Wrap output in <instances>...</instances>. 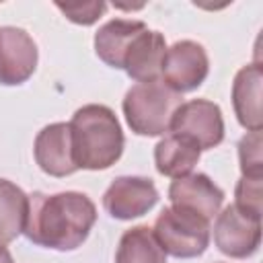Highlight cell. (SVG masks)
<instances>
[{
  "mask_svg": "<svg viewBox=\"0 0 263 263\" xmlns=\"http://www.w3.org/2000/svg\"><path fill=\"white\" fill-rule=\"evenodd\" d=\"M97 222V208L86 193L60 191L29 195V214L23 234L37 247L74 251L82 247Z\"/></svg>",
  "mask_w": 263,
  "mask_h": 263,
  "instance_id": "obj_1",
  "label": "cell"
},
{
  "mask_svg": "<svg viewBox=\"0 0 263 263\" xmlns=\"http://www.w3.org/2000/svg\"><path fill=\"white\" fill-rule=\"evenodd\" d=\"M74 160L78 168L105 171L123 154V129L107 105H84L70 119Z\"/></svg>",
  "mask_w": 263,
  "mask_h": 263,
  "instance_id": "obj_2",
  "label": "cell"
},
{
  "mask_svg": "<svg viewBox=\"0 0 263 263\" xmlns=\"http://www.w3.org/2000/svg\"><path fill=\"white\" fill-rule=\"evenodd\" d=\"M183 97L162 80L136 82L123 97V115L129 129L138 136H164Z\"/></svg>",
  "mask_w": 263,
  "mask_h": 263,
  "instance_id": "obj_3",
  "label": "cell"
},
{
  "mask_svg": "<svg viewBox=\"0 0 263 263\" xmlns=\"http://www.w3.org/2000/svg\"><path fill=\"white\" fill-rule=\"evenodd\" d=\"M152 230L164 253L177 259L199 257L210 245V222L197 214L173 205L158 214Z\"/></svg>",
  "mask_w": 263,
  "mask_h": 263,
  "instance_id": "obj_4",
  "label": "cell"
},
{
  "mask_svg": "<svg viewBox=\"0 0 263 263\" xmlns=\"http://www.w3.org/2000/svg\"><path fill=\"white\" fill-rule=\"evenodd\" d=\"M210 72L205 47L191 39H181L166 47L160 80L175 92H191L203 84Z\"/></svg>",
  "mask_w": 263,
  "mask_h": 263,
  "instance_id": "obj_5",
  "label": "cell"
},
{
  "mask_svg": "<svg viewBox=\"0 0 263 263\" xmlns=\"http://www.w3.org/2000/svg\"><path fill=\"white\" fill-rule=\"evenodd\" d=\"M171 132L193 140L199 150H210L224 140L222 109L208 99H193L181 103L173 115Z\"/></svg>",
  "mask_w": 263,
  "mask_h": 263,
  "instance_id": "obj_6",
  "label": "cell"
},
{
  "mask_svg": "<svg viewBox=\"0 0 263 263\" xmlns=\"http://www.w3.org/2000/svg\"><path fill=\"white\" fill-rule=\"evenodd\" d=\"M214 242L220 253L232 259H247L261 245V218L240 212L234 203L218 212L214 222Z\"/></svg>",
  "mask_w": 263,
  "mask_h": 263,
  "instance_id": "obj_7",
  "label": "cell"
},
{
  "mask_svg": "<svg viewBox=\"0 0 263 263\" xmlns=\"http://www.w3.org/2000/svg\"><path fill=\"white\" fill-rule=\"evenodd\" d=\"M158 203V189L152 179L123 175L115 177L103 193V208L115 220H132L148 214Z\"/></svg>",
  "mask_w": 263,
  "mask_h": 263,
  "instance_id": "obj_8",
  "label": "cell"
},
{
  "mask_svg": "<svg viewBox=\"0 0 263 263\" xmlns=\"http://www.w3.org/2000/svg\"><path fill=\"white\" fill-rule=\"evenodd\" d=\"M39 51L33 37L18 27H0V84L27 82L37 68Z\"/></svg>",
  "mask_w": 263,
  "mask_h": 263,
  "instance_id": "obj_9",
  "label": "cell"
},
{
  "mask_svg": "<svg viewBox=\"0 0 263 263\" xmlns=\"http://www.w3.org/2000/svg\"><path fill=\"white\" fill-rule=\"evenodd\" d=\"M168 201L173 208L187 210L210 222L222 208L224 191L205 173H189L171 183Z\"/></svg>",
  "mask_w": 263,
  "mask_h": 263,
  "instance_id": "obj_10",
  "label": "cell"
},
{
  "mask_svg": "<svg viewBox=\"0 0 263 263\" xmlns=\"http://www.w3.org/2000/svg\"><path fill=\"white\" fill-rule=\"evenodd\" d=\"M33 156L39 168L51 177H68L78 171L72 148L70 123L58 121L45 125L33 144Z\"/></svg>",
  "mask_w": 263,
  "mask_h": 263,
  "instance_id": "obj_11",
  "label": "cell"
},
{
  "mask_svg": "<svg viewBox=\"0 0 263 263\" xmlns=\"http://www.w3.org/2000/svg\"><path fill=\"white\" fill-rule=\"evenodd\" d=\"M166 53V41L160 31L146 29L136 37L125 53L123 70L136 82H154L162 76V64Z\"/></svg>",
  "mask_w": 263,
  "mask_h": 263,
  "instance_id": "obj_12",
  "label": "cell"
},
{
  "mask_svg": "<svg viewBox=\"0 0 263 263\" xmlns=\"http://www.w3.org/2000/svg\"><path fill=\"white\" fill-rule=\"evenodd\" d=\"M261 86H263L261 64L242 66L232 82V107L238 123L249 132H261L263 127Z\"/></svg>",
  "mask_w": 263,
  "mask_h": 263,
  "instance_id": "obj_13",
  "label": "cell"
},
{
  "mask_svg": "<svg viewBox=\"0 0 263 263\" xmlns=\"http://www.w3.org/2000/svg\"><path fill=\"white\" fill-rule=\"evenodd\" d=\"M148 27L142 21H127V18H113L99 27L95 33V51L101 62L115 70H123V60L132 43L140 33Z\"/></svg>",
  "mask_w": 263,
  "mask_h": 263,
  "instance_id": "obj_14",
  "label": "cell"
},
{
  "mask_svg": "<svg viewBox=\"0 0 263 263\" xmlns=\"http://www.w3.org/2000/svg\"><path fill=\"white\" fill-rule=\"evenodd\" d=\"M201 150L199 146L181 136V134H166L156 146H154V164L156 171L164 177L179 179L193 171V166L199 162Z\"/></svg>",
  "mask_w": 263,
  "mask_h": 263,
  "instance_id": "obj_15",
  "label": "cell"
},
{
  "mask_svg": "<svg viewBox=\"0 0 263 263\" xmlns=\"http://www.w3.org/2000/svg\"><path fill=\"white\" fill-rule=\"evenodd\" d=\"M115 263H166V253L154 230L140 224L121 234Z\"/></svg>",
  "mask_w": 263,
  "mask_h": 263,
  "instance_id": "obj_16",
  "label": "cell"
},
{
  "mask_svg": "<svg viewBox=\"0 0 263 263\" xmlns=\"http://www.w3.org/2000/svg\"><path fill=\"white\" fill-rule=\"evenodd\" d=\"M29 195L8 179H0V245L12 242L25 230Z\"/></svg>",
  "mask_w": 263,
  "mask_h": 263,
  "instance_id": "obj_17",
  "label": "cell"
},
{
  "mask_svg": "<svg viewBox=\"0 0 263 263\" xmlns=\"http://www.w3.org/2000/svg\"><path fill=\"white\" fill-rule=\"evenodd\" d=\"M238 160L242 177L261 179L263 177V156H261V132H247L238 142Z\"/></svg>",
  "mask_w": 263,
  "mask_h": 263,
  "instance_id": "obj_18",
  "label": "cell"
},
{
  "mask_svg": "<svg viewBox=\"0 0 263 263\" xmlns=\"http://www.w3.org/2000/svg\"><path fill=\"white\" fill-rule=\"evenodd\" d=\"M261 179L240 177L234 189V205L253 218H261Z\"/></svg>",
  "mask_w": 263,
  "mask_h": 263,
  "instance_id": "obj_19",
  "label": "cell"
},
{
  "mask_svg": "<svg viewBox=\"0 0 263 263\" xmlns=\"http://www.w3.org/2000/svg\"><path fill=\"white\" fill-rule=\"evenodd\" d=\"M55 6H58V10L64 12V16L68 21H72L76 25H84V27L97 23L103 16V12L107 10L105 2H82V4L80 2L78 4H62V2H58Z\"/></svg>",
  "mask_w": 263,
  "mask_h": 263,
  "instance_id": "obj_20",
  "label": "cell"
},
{
  "mask_svg": "<svg viewBox=\"0 0 263 263\" xmlns=\"http://www.w3.org/2000/svg\"><path fill=\"white\" fill-rule=\"evenodd\" d=\"M0 263H14V259H12L10 251H8L4 245H0Z\"/></svg>",
  "mask_w": 263,
  "mask_h": 263,
  "instance_id": "obj_21",
  "label": "cell"
}]
</instances>
